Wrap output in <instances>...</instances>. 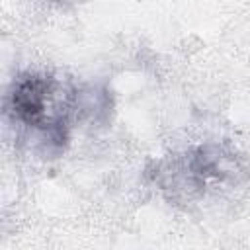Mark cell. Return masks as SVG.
I'll list each match as a JSON object with an SVG mask.
<instances>
[{
	"mask_svg": "<svg viewBox=\"0 0 250 250\" xmlns=\"http://www.w3.org/2000/svg\"><path fill=\"white\" fill-rule=\"evenodd\" d=\"M248 174L244 156L227 143H201L172 152L146 170L148 180L172 203H195L232 188Z\"/></svg>",
	"mask_w": 250,
	"mask_h": 250,
	"instance_id": "obj_2",
	"label": "cell"
},
{
	"mask_svg": "<svg viewBox=\"0 0 250 250\" xmlns=\"http://www.w3.org/2000/svg\"><path fill=\"white\" fill-rule=\"evenodd\" d=\"M113 111V94L104 82L78 84V121L107 125Z\"/></svg>",
	"mask_w": 250,
	"mask_h": 250,
	"instance_id": "obj_3",
	"label": "cell"
},
{
	"mask_svg": "<svg viewBox=\"0 0 250 250\" xmlns=\"http://www.w3.org/2000/svg\"><path fill=\"white\" fill-rule=\"evenodd\" d=\"M2 117L20 145L41 158H59L70 145V123L78 121V84L23 70L4 92Z\"/></svg>",
	"mask_w": 250,
	"mask_h": 250,
	"instance_id": "obj_1",
	"label": "cell"
}]
</instances>
